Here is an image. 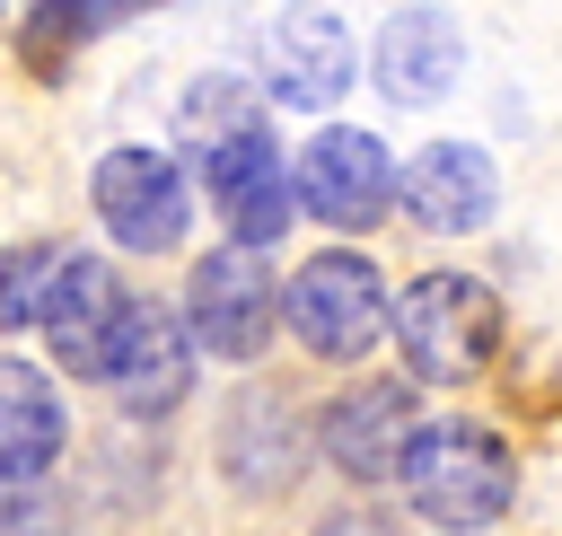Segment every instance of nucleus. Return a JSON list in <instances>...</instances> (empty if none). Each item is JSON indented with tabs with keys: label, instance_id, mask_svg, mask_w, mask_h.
Listing matches in <instances>:
<instances>
[{
	"label": "nucleus",
	"instance_id": "obj_1",
	"mask_svg": "<svg viewBox=\"0 0 562 536\" xmlns=\"http://www.w3.org/2000/svg\"><path fill=\"white\" fill-rule=\"evenodd\" d=\"M404 492L430 527H492L518 492V466H509V439L483 431V422H422L404 439Z\"/></svg>",
	"mask_w": 562,
	"mask_h": 536
},
{
	"label": "nucleus",
	"instance_id": "obj_2",
	"mask_svg": "<svg viewBox=\"0 0 562 536\" xmlns=\"http://www.w3.org/2000/svg\"><path fill=\"white\" fill-rule=\"evenodd\" d=\"M395 343H404V369L422 387H465L492 343H501V299L474 281V272H422L404 299H395Z\"/></svg>",
	"mask_w": 562,
	"mask_h": 536
},
{
	"label": "nucleus",
	"instance_id": "obj_3",
	"mask_svg": "<svg viewBox=\"0 0 562 536\" xmlns=\"http://www.w3.org/2000/svg\"><path fill=\"white\" fill-rule=\"evenodd\" d=\"M281 308H290V334H299L316 360H360V351L386 334V316H395V308H386L378 264H369V255H351V246L307 255V264L290 272Z\"/></svg>",
	"mask_w": 562,
	"mask_h": 536
},
{
	"label": "nucleus",
	"instance_id": "obj_4",
	"mask_svg": "<svg viewBox=\"0 0 562 536\" xmlns=\"http://www.w3.org/2000/svg\"><path fill=\"white\" fill-rule=\"evenodd\" d=\"M272 316H281V290H272V272H263L255 246H211L193 264V281H184V334H193V351L255 360L272 343Z\"/></svg>",
	"mask_w": 562,
	"mask_h": 536
},
{
	"label": "nucleus",
	"instance_id": "obj_5",
	"mask_svg": "<svg viewBox=\"0 0 562 536\" xmlns=\"http://www.w3.org/2000/svg\"><path fill=\"white\" fill-rule=\"evenodd\" d=\"M132 290L114 281V264H97V255H70L61 246V264H53V290H44V343H53V360L70 369V378H105L114 369V351H123V325H132Z\"/></svg>",
	"mask_w": 562,
	"mask_h": 536
},
{
	"label": "nucleus",
	"instance_id": "obj_6",
	"mask_svg": "<svg viewBox=\"0 0 562 536\" xmlns=\"http://www.w3.org/2000/svg\"><path fill=\"white\" fill-rule=\"evenodd\" d=\"M88 193H97L105 237H114V246H132V255H167V246L184 237V220H193L184 176H176V158H167V149H105V158H97V176H88Z\"/></svg>",
	"mask_w": 562,
	"mask_h": 536
},
{
	"label": "nucleus",
	"instance_id": "obj_7",
	"mask_svg": "<svg viewBox=\"0 0 562 536\" xmlns=\"http://www.w3.org/2000/svg\"><path fill=\"white\" fill-rule=\"evenodd\" d=\"M299 202L325 220V228H378L386 202H395V158L378 132H351V123H325L299 158Z\"/></svg>",
	"mask_w": 562,
	"mask_h": 536
},
{
	"label": "nucleus",
	"instance_id": "obj_8",
	"mask_svg": "<svg viewBox=\"0 0 562 536\" xmlns=\"http://www.w3.org/2000/svg\"><path fill=\"white\" fill-rule=\"evenodd\" d=\"M202 185H211V202H220V220H228L237 246H255V255L281 246V228L299 211V176H281L272 132H237V141L202 149Z\"/></svg>",
	"mask_w": 562,
	"mask_h": 536
},
{
	"label": "nucleus",
	"instance_id": "obj_9",
	"mask_svg": "<svg viewBox=\"0 0 562 536\" xmlns=\"http://www.w3.org/2000/svg\"><path fill=\"white\" fill-rule=\"evenodd\" d=\"M263 88L281 105H299V114L334 105L351 88V35H342V18L334 9H281L263 26Z\"/></svg>",
	"mask_w": 562,
	"mask_h": 536
},
{
	"label": "nucleus",
	"instance_id": "obj_10",
	"mask_svg": "<svg viewBox=\"0 0 562 536\" xmlns=\"http://www.w3.org/2000/svg\"><path fill=\"white\" fill-rule=\"evenodd\" d=\"M395 193H404V211H413L422 228L465 237V228H483V220H492L501 176H492V158H483L474 141H430V149H413V167L395 176Z\"/></svg>",
	"mask_w": 562,
	"mask_h": 536
},
{
	"label": "nucleus",
	"instance_id": "obj_11",
	"mask_svg": "<svg viewBox=\"0 0 562 536\" xmlns=\"http://www.w3.org/2000/svg\"><path fill=\"white\" fill-rule=\"evenodd\" d=\"M105 387H114V404L123 413H140V422H158V413H176L184 404V387H193V334L167 316V308H132V325H123V351H114V369H105Z\"/></svg>",
	"mask_w": 562,
	"mask_h": 536
},
{
	"label": "nucleus",
	"instance_id": "obj_12",
	"mask_svg": "<svg viewBox=\"0 0 562 536\" xmlns=\"http://www.w3.org/2000/svg\"><path fill=\"white\" fill-rule=\"evenodd\" d=\"M413 431H422L413 387L369 378V387H351V395L325 413V457H334L351 483H378V474H395V466H404V439H413Z\"/></svg>",
	"mask_w": 562,
	"mask_h": 536
},
{
	"label": "nucleus",
	"instance_id": "obj_13",
	"mask_svg": "<svg viewBox=\"0 0 562 536\" xmlns=\"http://www.w3.org/2000/svg\"><path fill=\"white\" fill-rule=\"evenodd\" d=\"M457 62H465V44H457L448 9H395L378 35V88L395 105H439L457 88Z\"/></svg>",
	"mask_w": 562,
	"mask_h": 536
},
{
	"label": "nucleus",
	"instance_id": "obj_14",
	"mask_svg": "<svg viewBox=\"0 0 562 536\" xmlns=\"http://www.w3.org/2000/svg\"><path fill=\"white\" fill-rule=\"evenodd\" d=\"M70 422H61V395L35 360H9L0 351V483H35L53 457H61Z\"/></svg>",
	"mask_w": 562,
	"mask_h": 536
},
{
	"label": "nucleus",
	"instance_id": "obj_15",
	"mask_svg": "<svg viewBox=\"0 0 562 536\" xmlns=\"http://www.w3.org/2000/svg\"><path fill=\"white\" fill-rule=\"evenodd\" d=\"M132 9H140V0H35V18H26V62H35V70H53V53H61V44L79 53L88 35H105V26H114V18H132Z\"/></svg>",
	"mask_w": 562,
	"mask_h": 536
},
{
	"label": "nucleus",
	"instance_id": "obj_16",
	"mask_svg": "<svg viewBox=\"0 0 562 536\" xmlns=\"http://www.w3.org/2000/svg\"><path fill=\"white\" fill-rule=\"evenodd\" d=\"M237 132H263L255 88H246V79H193V97H184V141H193V158L220 149V141H237Z\"/></svg>",
	"mask_w": 562,
	"mask_h": 536
},
{
	"label": "nucleus",
	"instance_id": "obj_17",
	"mask_svg": "<svg viewBox=\"0 0 562 536\" xmlns=\"http://www.w3.org/2000/svg\"><path fill=\"white\" fill-rule=\"evenodd\" d=\"M53 264H61V246H9V255H0V334H9V325H35V316H44Z\"/></svg>",
	"mask_w": 562,
	"mask_h": 536
}]
</instances>
